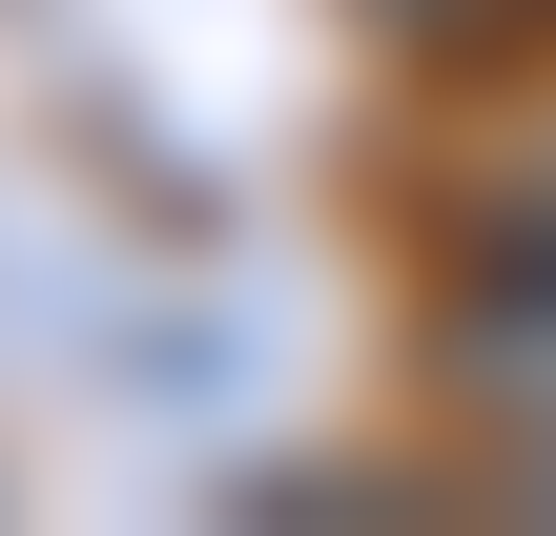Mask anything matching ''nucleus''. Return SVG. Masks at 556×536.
Here are the masks:
<instances>
[{
	"label": "nucleus",
	"mask_w": 556,
	"mask_h": 536,
	"mask_svg": "<svg viewBox=\"0 0 556 536\" xmlns=\"http://www.w3.org/2000/svg\"><path fill=\"white\" fill-rule=\"evenodd\" d=\"M454 392H475L495 475L556 496V248H516V269H475V289H454Z\"/></svg>",
	"instance_id": "obj_1"
}]
</instances>
